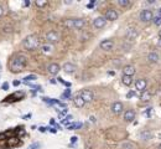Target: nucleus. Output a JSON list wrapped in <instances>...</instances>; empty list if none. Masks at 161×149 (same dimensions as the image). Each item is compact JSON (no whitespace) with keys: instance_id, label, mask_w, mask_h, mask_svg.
<instances>
[{"instance_id":"nucleus-6","label":"nucleus","mask_w":161,"mask_h":149,"mask_svg":"<svg viewBox=\"0 0 161 149\" xmlns=\"http://www.w3.org/2000/svg\"><path fill=\"white\" fill-rule=\"evenodd\" d=\"M79 96L82 97V99H83L86 103H89V102H92L94 99V93L90 90H83L79 93Z\"/></svg>"},{"instance_id":"nucleus-42","label":"nucleus","mask_w":161,"mask_h":149,"mask_svg":"<svg viewBox=\"0 0 161 149\" xmlns=\"http://www.w3.org/2000/svg\"><path fill=\"white\" fill-rule=\"evenodd\" d=\"M24 5H25V6H29V5H30V1H29V0H26V1L24 3Z\"/></svg>"},{"instance_id":"nucleus-9","label":"nucleus","mask_w":161,"mask_h":149,"mask_svg":"<svg viewBox=\"0 0 161 149\" xmlns=\"http://www.w3.org/2000/svg\"><path fill=\"white\" fill-rule=\"evenodd\" d=\"M105 24H107V20H105L104 16H98V18H96V19L93 20V26L96 27V29L104 27Z\"/></svg>"},{"instance_id":"nucleus-3","label":"nucleus","mask_w":161,"mask_h":149,"mask_svg":"<svg viewBox=\"0 0 161 149\" xmlns=\"http://www.w3.org/2000/svg\"><path fill=\"white\" fill-rule=\"evenodd\" d=\"M65 25L69 29H77V30H79V29L84 27L86 20L84 19H69L65 23Z\"/></svg>"},{"instance_id":"nucleus-47","label":"nucleus","mask_w":161,"mask_h":149,"mask_svg":"<svg viewBox=\"0 0 161 149\" xmlns=\"http://www.w3.org/2000/svg\"><path fill=\"white\" fill-rule=\"evenodd\" d=\"M159 36H160V39H161V30L159 31Z\"/></svg>"},{"instance_id":"nucleus-19","label":"nucleus","mask_w":161,"mask_h":149,"mask_svg":"<svg viewBox=\"0 0 161 149\" xmlns=\"http://www.w3.org/2000/svg\"><path fill=\"white\" fill-rule=\"evenodd\" d=\"M73 103H74V106L76 107H78V108H83V107L86 106V102L82 99V97L79 96V94L73 98Z\"/></svg>"},{"instance_id":"nucleus-36","label":"nucleus","mask_w":161,"mask_h":149,"mask_svg":"<svg viewBox=\"0 0 161 149\" xmlns=\"http://www.w3.org/2000/svg\"><path fill=\"white\" fill-rule=\"evenodd\" d=\"M20 83H21V82H20V81H14V82H12V85H14L15 87H18V86H20Z\"/></svg>"},{"instance_id":"nucleus-45","label":"nucleus","mask_w":161,"mask_h":149,"mask_svg":"<svg viewBox=\"0 0 161 149\" xmlns=\"http://www.w3.org/2000/svg\"><path fill=\"white\" fill-rule=\"evenodd\" d=\"M108 74H111V76H114L115 72H114V71H109V72H108Z\"/></svg>"},{"instance_id":"nucleus-32","label":"nucleus","mask_w":161,"mask_h":149,"mask_svg":"<svg viewBox=\"0 0 161 149\" xmlns=\"http://www.w3.org/2000/svg\"><path fill=\"white\" fill-rule=\"evenodd\" d=\"M1 88H3L4 91H7V90H9V83H7V82H5V83H3Z\"/></svg>"},{"instance_id":"nucleus-26","label":"nucleus","mask_w":161,"mask_h":149,"mask_svg":"<svg viewBox=\"0 0 161 149\" xmlns=\"http://www.w3.org/2000/svg\"><path fill=\"white\" fill-rule=\"evenodd\" d=\"M118 5L122 8H126L130 5V1L129 0H118Z\"/></svg>"},{"instance_id":"nucleus-1","label":"nucleus","mask_w":161,"mask_h":149,"mask_svg":"<svg viewBox=\"0 0 161 149\" xmlns=\"http://www.w3.org/2000/svg\"><path fill=\"white\" fill-rule=\"evenodd\" d=\"M27 64V59L26 56L22 53H16L10 59L9 62V70L12 73H20L24 71V68L26 67Z\"/></svg>"},{"instance_id":"nucleus-17","label":"nucleus","mask_w":161,"mask_h":149,"mask_svg":"<svg viewBox=\"0 0 161 149\" xmlns=\"http://www.w3.org/2000/svg\"><path fill=\"white\" fill-rule=\"evenodd\" d=\"M76 65H73L72 62H66V64L63 65V71L66 73H73L74 71H76Z\"/></svg>"},{"instance_id":"nucleus-7","label":"nucleus","mask_w":161,"mask_h":149,"mask_svg":"<svg viewBox=\"0 0 161 149\" xmlns=\"http://www.w3.org/2000/svg\"><path fill=\"white\" fill-rule=\"evenodd\" d=\"M0 31L3 32V34H11L12 31H14V26L7 21V20H5V21H3L1 24H0Z\"/></svg>"},{"instance_id":"nucleus-35","label":"nucleus","mask_w":161,"mask_h":149,"mask_svg":"<svg viewBox=\"0 0 161 149\" xmlns=\"http://www.w3.org/2000/svg\"><path fill=\"white\" fill-rule=\"evenodd\" d=\"M39 131L41 132V133H43V132H46V131H47V128H45V127H40V128H39Z\"/></svg>"},{"instance_id":"nucleus-41","label":"nucleus","mask_w":161,"mask_h":149,"mask_svg":"<svg viewBox=\"0 0 161 149\" xmlns=\"http://www.w3.org/2000/svg\"><path fill=\"white\" fill-rule=\"evenodd\" d=\"M57 80H58V82H61V83H63V85H65V81H63V78L58 77V78H57Z\"/></svg>"},{"instance_id":"nucleus-39","label":"nucleus","mask_w":161,"mask_h":149,"mask_svg":"<svg viewBox=\"0 0 161 149\" xmlns=\"http://www.w3.org/2000/svg\"><path fill=\"white\" fill-rule=\"evenodd\" d=\"M50 83H52V85H56V83H57V81L55 80V78H52V80H50Z\"/></svg>"},{"instance_id":"nucleus-24","label":"nucleus","mask_w":161,"mask_h":149,"mask_svg":"<svg viewBox=\"0 0 161 149\" xmlns=\"http://www.w3.org/2000/svg\"><path fill=\"white\" fill-rule=\"evenodd\" d=\"M122 149H136V146L134 143H130V142H125L122 144Z\"/></svg>"},{"instance_id":"nucleus-38","label":"nucleus","mask_w":161,"mask_h":149,"mask_svg":"<svg viewBox=\"0 0 161 149\" xmlns=\"http://www.w3.org/2000/svg\"><path fill=\"white\" fill-rule=\"evenodd\" d=\"M47 129H48L50 132H51V133H56V132H57V131L55 129V128H47Z\"/></svg>"},{"instance_id":"nucleus-21","label":"nucleus","mask_w":161,"mask_h":149,"mask_svg":"<svg viewBox=\"0 0 161 149\" xmlns=\"http://www.w3.org/2000/svg\"><path fill=\"white\" fill-rule=\"evenodd\" d=\"M140 99H141V102H149L151 99V93L149 92V91H143L141 96H140Z\"/></svg>"},{"instance_id":"nucleus-8","label":"nucleus","mask_w":161,"mask_h":149,"mask_svg":"<svg viewBox=\"0 0 161 149\" xmlns=\"http://www.w3.org/2000/svg\"><path fill=\"white\" fill-rule=\"evenodd\" d=\"M118 16H119V14L114 9H108L105 11V16H104V18H105L107 21H115V20L118 19Z\"/></svg>"},{"instance_id":"nucleus-25","label":"nucleus","mask_w":161,"mask_h":149,"mask_svg":"<svg viewBox=\"0 0 161 149\" xmlns=\"http://www.w3.org/2000/svg\"><path fill=\"white\" fill-rule=\"evenodd\" d=\"M35 80H37V77L35 76V74H29V76H26L24 78V82L25 83H30L31 81H35Z\"/></svg>"},{"instance_id":"nucleus-29","label":"nucleus","mask_w":161,"mask_h":149,"mask_svg":"<svg viewBox=\"0 0 161 149\" xmlns=\"http://www.w3.org/2000/svg\"><path fill=\"white\" fill-rule=\"evenodd\" d=\"M41 147V144L40 143H32V144H30V146H29V148L27 149H39Z\"/></svg>"},{"instance_id":"nucleus-11","label":"nucleus","mask_w":161,"mask_h":149,"mask_svg":"<svg viewBox=\"0 0 161 149\" xmlns=\"http://www.w3.org/2000/svg\"><path fill=\"white\" fill-rule=\"evenodd\" d=\"M123 109H124V106H123L122 102H114L110 107L111 113H114V114H120L123 112Z\"/></svg>"},{"instance_id":"nucleus-12","label":"nucleus","mask_w":161,"mask_h":149,"mask_svg":"<svg viewBox=\"0 0 161 149\" xmlns=\"http://www.w3.org/2000/svg\"><path fill=\"white\" fill-rule=\"evenodd\" d=\"M139 36V31L136 27H129L126 30V39L129 40H135Z\"/></svg>"},{"instance_id":"nucleus-13","label":"nucleus","mask_w":161,"mask_h":149,"mask_svg":"<svg viewBox=\"0 0 161 149\" xmlns=\"http://www.w3.org/2000/svg\"><path fill=\"white\" fill-rule=\"evenodd\" d=\"M60 70H61V67H60V65L58 64H50L48 65V67H47V72L50 73V74H52V76H56L57 73L60 72Z\"/></svg>"},{"instance_id":"nucleus-10","label":"nucleus","mask_w":161,"mask_h":149,"mask_svg":"<svg viewBox=\"0 0 161 149\" xmlns=\"http://www.w3.org/2000/svg\"><path fill=\"white\" fill-rule=\"evenodd\" d=\"M113 47H114V41L113 40L107 39V40H103L101 42V49L104 50V51H110V50H113Z\"/></svg>"},{"instance_id":"nucleus-48","label":"nucleus","mask_w":161,"mask_h":149,"mask_svg":"<svg viewBox=\"0 0 161 149\" xmlns=\"http://www.w3.org/2000/svg\"><path fill=\"white\" fill-rule=\"evenodd\" d=\"M159 149H161V144H160V146H159Z\"/></svg>"},{"instance_id":"nucleus-28","label":"nucleus","mask_w":161,"mask_h":149,"mask_svg":"<svg viewBox=\"0 0 161 149\" xmlns=\"http://www.w3.org/2000/svg\"><path fill=\"white\" fill-rule=\"evenodd\" d=\"M36 5L39 6V8H43V6L47 5V1H46V0H37V1H36Z\"/></svg>"},{"instance_id":"nucleus-23","label":"nucleus","mask_w":161,"mask_h":149,"mask_svg":"<svg viewBox=\"0 0 161 149\" xmlns=\"http://www.w3.org/2000/svg\"><path fill=\"white\" fill-rule=\"evenodd\" d=\"M122 82H123L124 86H130L131 83H133V77L123 74V76H122Z\"/></svg>"},{"instance_id":"nucleus-37","label":"nucleus","mask_w":161,"mask_h":149,"mask_svg":"<svg viewBox=\"0 0 161 149\" xmlns=\"http://www.w3.org/2000/svg\"><path fill=\"white\" fill-rule=\"evenodd\" d=\"M77 139H78L77 137H72V138H71V142H72V143H76V142H77Z\"/></svg>"},{"instance_id":"nucleus-18","label":"nucleus","mask_w":161,"mask_h":149,"mask_svg":"<svg viewBox=\"0 0 161 149\" xmlns=\"http://www.w3.org/2000/svg\"><path fill=\"white\" fill-rule=\"evenodd\" d=\"M147 60H149V62H151V64H158L159 60H160V56H159L158 52L152 51L147 55Z\"/></svg>"},{"instance_id":"nucleus-43","label":"nucleus","mask_w":161,"mask_h":149,"mask_svg":"<svg viewBox=\"0 0 161 149\" xmlns=\"http://www.w3.org/2000/svg\"><path fill=\"white\" fill-rule=\"evenodd\" d=\"M89 121L94 123V122H96V118H94V117H89Z\"/></svg>"},{"instance_id":"nucleus-27","label":"nucleus","mask_w":161,"mask_h":149,"mask_svg":"<svg viewBox=\"0 0 161 149\" xmlns=\"http://www.w3.org/2000/svg\"><path fill=\"white\" fill-rule=\"evenodd\" d=\"M82 127V123H73V124H69L68 126V129L69 131H73V129H78V128Z\"/></svg>"},{"instance_id":"nucleus-34","label":"nucleus","mask_w":161,"mask_h":149,"mask_svg":"<svg viewBox=\"0 0 161 149\" xmlns=\"http://www.w3.org/2000/svg\"><path fill=\"white\" fill-rule=\"evenodd\" d=\"M154 16H156V18H161V9H159L158 12H156V14H154Z\"/></svg>"},{"instance_id":"nucleus-14","label":"nucleus","mask_w":161,"mask_h":149,"mask_svg":"<svg viewBox=\"0 0 161 149\" xmlns=\"http://www.w3.org/2000/svg\"><path fill=\"white\" fill-rule=\"evenodd\" d=\"M146 86H147V82L145 78H139V80H136V82H135V88L138 91H141V92L145 91Z\"/></svg>"},{"instance_id":"nucleus-4","label":"nucleus","mask_w":161,"mask_h":149,"mask_svg":"<svg viewBox=\"0 0 161 149\" xmlns=\"http://www.w3.org/2000/svg\"><path fill=\"white\" fill-rule=\"evenodd\" d=\"M139 19L141 23H149V21H152V19H154V12L149 9H144L140 11L139 14Z\"/></svg>"},{"instance_id":"nucleus-2","label":"nucleus","mask_w":161,"mask_h":149,"mask_svg":"<svg viewBox=\"0 0 161 149\" xmlns=\"http://www.w3.org/2000/svg\"><path fill=\"white\" fill-rule=\"evenodd\" d=\"M22 45L26 50L32 51V50H36L40 46V39H39V36H36V35H29L25 37Z\"/></svg>"},{"instance_id":"nucleus-15","label":"nucleus","mask_w":161,"mask_h":149,"mask_svg":"<svg viewBox=\"0 0 161 149\" xmlns=\"http://www.w3.org/2000/svg\"><path fill=\"white\" fill-rule=\"evenodd\" d=\"M123 74H125V76H130L133 77L135 74V67L133 65H126L123 67Z\"/></svg>"},{"instance_id":"nucleus-30","label":"nucleus","mask_w":161,"mask_h":149,"mask_svg":"<svg viewBox=\"0 0 161 149\" xmlns=\"http://www.w3.org/2000/svg\"><path fill=\"white\" fill-rule=\"evenodd\" d=\"M152 23H154L156 26H160V25H161V18H156V16H154V19H152Z\"/></svg>"},{"instance_id":"nucleus-16","label":"nucleus","mask_w":161,"mask_h":149,"mask_svg":"<svg viewBox=\"0 0 161 149\" xmlns=\"http://www.w3.org/2000/svg\"><path fill=\"white\" fill-rule=\"evenodd\" d=\"M124 119L126 122H133L135 119V112L133 109H128L124 112Z\"/></svg>"},{"instance_id":"nucleus-20","label":"nucleus","mask_w":161,"mask_h":149,"mask_svg":"<svg viewBox=\"0 0 161 149\" xmlns=\"http://www.w3.org/2000/svg\"><path fill=\"white\" fill-rule=\"evenodd\" d=\"M140 135V138H141L143 140H145V142H147V140H150V139H152V133L150 131H143L141 133L139 134Z\"/></svg>"},{"instance_id":"nucleus-44","label":"nucleus","mask_w":161,"mask_h":149,"mask_svg":"<svg viewBox=\"0 0 161 149\" xmlns=\"http://www.w3.org/2000/svg\"><path fill=\"white\" fill-rule=\"evenodd\" d=\"M31 117V114H26V116H24V118L25 119H27V118H30Z\"/></svg>"},{"instance_id":"nucleus-5","label":"nucleus","mask_w":161,"mask_h":149,"mask_svg":"<svg viewBox=\"0 0 161 149\" xmlns=\"http://www.w3.org/2000/svg\"><path fill=\"white\" fill-rule=\"evenodd\" d=\"M46 40H47V42H48L50 45L58 42V41H60V35H58V32L55 31V30L48 31L47 34H46Z\"/></svg>"},{"instance_id":"nucleus-33","label":"nucleus","mask_w":161,"mask_h":149,"mask_svg":"<svg viewBox=\"0 0 161 149\" xmlns=\"http://www.w3.org/2000/svg\"><path fill=\"white\" fill-rule=\"evenodd\" d=\"M134 96H135V92H134V91H130V92H128V94H126L128 98H131V97H134Z\"/></svg>"},{"instance_id":"nucleus-46","label":"nucleus","mask_w":161,"mask_h":149,"mask_svg":"<svg viewBox=\"0 0 161 149\" xmlns=\"http://www.w3.org/2000/svg\"><path fill=\"white\" fill-rule=\"evenodd\" d=\"M158 45H159V46H161V40L159 41V42H158Z\"/></svg>"},{"instance_id":"nucleus-49","label":"nucleus","mask_w":161,"mask_h":149,"mask_svg":"<svg viewBox=\"0 0 161 149\" xmlns=\"http://www.w3.org/2000/svg\"><path fill=\"white\" fill-rule=\"evenodd\" d=\"M0 70H1V65H0Z\"/></svg>"},{"instance_id":"nucleus-40","label":"nucleus","mask_w":161,"mask_h":149,"mask_svg":"<svg viewBox=\"0 0 161 149\" xmlns=\"http://www.w3.org/2000/svg\"><path fill=\"white\" fill-rule=\"evenodd\" d=\"M3 14H4V9H3V6L0 5V18L3 16Z\"/></svg>"},{"instance_id":"nucleus-22","label":"nucleus","mask_w":161,"mask_h":149,"mask_svg":"<svg viewBox=\"0 0 161 149\" xmlns=\"http://www.w3.org/2000/svg\"><path fill=\"white\" fill-rule=\"evenodd\" d=\"M41 51L43 53H46V55H48V53H51L53 51V47H52V45L46 44V45H42V46H41Z\"/></svg>"},{"instance_id":"nucleus-31","label":"nucleus","mask_w":161,"mask_h":149,"mask_svg":"<svg viewBox=\"0 0 161 149\" xmlns=\"http://www.w3.org/2000/svg\"><path fill=\"white\" fill-rule=\"evenodd\" d=\"M69 94H71V91H69V90H66V92L62 94L61 98H67V97H69Z\"/></svg>"}]
</instances>
